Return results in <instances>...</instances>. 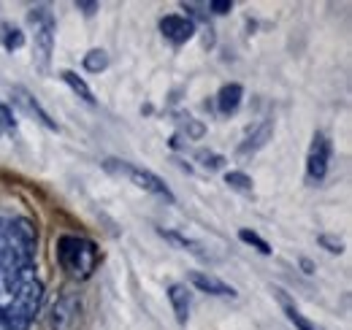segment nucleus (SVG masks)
<instances>
[{"mask_svg":"<svg viewBox=\"0 0 352 330\" xmlns=\"http://www.w3.org/2000/svg\"><path fill=\"white\" fill-rule=\"evenodd\" d=\"M182 8L187 11V19L195 25V22H209V14L204 11V6H195V3H182Z\"/></svg>","mask_w":352,"mask_h":330,"instance_id":"obj_21","label":"nucleus"},{"mask_svg":"<svg viewBox=\"0 0 352 330\" xmlns=\"http://www.w3.org/2000/svg\"><path fill=\"white\" fill-rule=\"evenodd\" d=\"M28 22L33 28V63L41 74H49V63L54 52V33H57L54 14L46 6H36L28 11Z\"/></svg>","mask_w":352,"mask_h":330,"instance_id":"obj_3","label":"nucleus"},{"mask_svg":"<svg viewBox=\"0 0 352 330\" xmlns=\"http://www.w3.org/2000/svg\"><path fill=\"white\" fill-rule=\"evenodd\" d=\"M82 317V298L76 292H65L54 300L49 311V330H74Z\"/></svg>","mask_w":352,"mask_h":330,"instance_id":"obj_6","label":"nucleus"},{"mask_svg":"<svg viewBox=\"0 0 352 330\" xmlns=\"http://www.w3.org/2000/svg\"><path fill=\"white\" fill-rule=\"evenodd\" d=\"M160 236H163L166 241L176 244V247H182L184 252H190V254L201 257V260H209V252L201 247L198 241H192V239H187V236H182V233H176V230H166V228H160Z\"/></svg>","mask_w":352,"mask_h":330,"instance_id":"obj_14","label":"nucleus"},{"mask_svg":"<svg viewBox=\"0 0 352 330\" xmlns=\"http://www.w3.org/2000/svg\"><path fill=\"white\" fill-rule=\"evenodd\" d=\"M0 127H6V130H16V120L11 117V109L3 106V103H0Z\"/></svg>","mask_w":352,"mask_h":330,"instance_id":"obj_25","label":"nucleus"},{"mask_svg":"<svg viewBox=\"0 0 352 330\" xmlns=\"http://www.w3.org/2000/svg\"><path fill=\"white\" fill-rule=\"evenodd\" d=\"M179 124H182V130L187 133V141H190V138L198 141V138H204V133H206V127L198 122V120H192L190 114H182V117H179Z\"/></svg>","mask_w":352,"mask_h":330,"instance_id":"obj_19","label":"nucleus"},{"mask_svg":"<svg viewBox=\"0 0 352 330\" xmlns=\"http://www.w3.org/2000/svg\"><path fill=\"white\" fill-rule=\"evenodd\" d=\"M198 160L204 163V168H209V170H217V168H222V163H225V157L214 155V152H198Z\"/></svg>","mask_w":352,"mask_h":330,"instance_id":"obj_22","label":"nucleus"},{"mask_svg":"<svg viewBox=\"0 0 352 330\" xmlns=\"http://www.w3.org/2000/svg\"><path fill=\"white\" fill-rule=\"evenodd\" d=\"M168 300H171V309H174V314H176V322H179V325H187V320H190V306H192L190 289L184 287V285H171V287H168Z\"/></svg>","mask_w":352,"mask_h":330,"instance_id":"obj_12","label":"nucleus"},{"mask_svg":"<svg viewBox=\"0 0 352 330\" xmlns=\"http://www.w3.org/2000/svg\"><path fill=\"white\" fill-rule=\"evenodd\" d=\"M241 100H244V87L236 82L225 84L220 92H217V111H220L222 117H230V114L239 111Z\"/></svg>","mask_w":352,"mask_h":330,"instance_id":"obj_11","label":"nucleus"},{"mask_svg":"<svg viewBox=\"0 0 352 330\" xmlns=\"http://www.w3.org/2000/svg\"><path fill=\"white\" fill-rule=\"evenodd\" d=\"M225 184H230V190H236V192H244V195H252V179L247 176V173H241V170H228L225 173Z\"/></svg>","mask_w":352,"mask_h":330,"instance_id":"obj_17","label":"nucleus"},{"mask_svg":"<svg viewBox=\"0 0 352 330\" xmlns=\"http://www.w3.org/2000/svg\"><path fill=\"white\" fill-rule=\"evenodd\" d=\"M331 157H333V146L331 138L325 133H314L311 144L307 152V182L309 184H322L331 168Z\"/></svg>","mask_w":352,"mask_h":330,"instance_id":"obj_5","label":"nucleus"},{"mask_svg":"<svg viewBox=\"0 0 352 330\" xmlns=\"http://www.w3.org/2000/svg\"><path fill=\"white\" fill-rule=\"evenodd\" d=\"M160 33H163L166 41H171L174 46H182V43H187L195 36V25L182 14H168V16L160 19Z\"/></svg>","mask_w":352,"mask_h":330,"instance_id":"obj_8","label":"nucleus"},{"mask_svg":"<svg viewBox=\"0 0 352 330\" xmlns=\"http://www.w3.org/2000/svg\"><path fill=\"white\" fill-rule=\"evenodd\" d=\"M106 68H109V54H106L103 49H89L87 54H85V71L100 74V71H106Z\"/></svg>","mask_w":352,"mask_h":330,"instance_id":"obj_18","label":"nucleus"},{"mask_svg":"<svg viewBox=\"0 0 352 330\" xmlns=\"http://www.w3.org/2000/svg\"><path fill=\"white\" fill-rule=\"evenodd\" d=\"M239 239H241L244 244H250V247H255V249H258V252H261V254H271V244H268L265 239H261L258 233H252V230H247V228H244V230H239Z\"/></svg>","mask_w":352,"mask_h":330,"instance_id":"obj_20","label":"nucleus"},{"mask_svg":"<svg viewBox=\"0 0 352 330\" xmlns=\"http://www.w3.org/2000/svg\"><path fill=\"white\" fill-rule=\"evenodd\" d=\"M11 103H14L19 111H25L28 117H33L38 124H44L46 130H52V133H57V130H60V124L49 117V111H46L44 106H41V103H38V100L25 89V87H19V84H16V87H11Z\"/></svg>","mask_w":352,"mask_h":330,"instance_id":"obj_7","label":"nucleus"},{"mask_svg":"<svg viewBox=\"0 0 352 330\" xmlns=\"http://www.w3.org/2000/svg\"><path fill=\"white\" fill-rule=\"evenodd\" d=\"M36 228L28 217L0 214V330H30L44 303L36 265Z\"/></svg>","mask_w":352,"mask_h":330,"instance_id":"obj_1","label":"nucleus"},{"mask_svg":"<svg viewBox=\"0 0 352 330\" xmlns=\"http://www.w3.org/2000/svg\"><path fill=\"white\" fill-rule=\"evenodd\" d=\"M76 8H79V11L85 14V16H92V14H95V11L100 8V6H98L95 0H76Z\"/></svg>","mask_w":352,"mask_h":330,"instance_id":"obj_26","label":"nucleus"},{"mask_svg":"<svg viewBox=\"0 0 352 330\" xmlns=\"http://www.w3.org/2000/svg\"><path fill=\"white\" fill-rule=\"evenodd\" d=\"M212 14H228V11H233V0H212L209 6H206Z\"/></svg>","mask_w":352,"mask_h":330,"instance_id":"obj_24","label":"nucleus"},{"mask_svg":"<svg viewBox=\"0 0 352 330\" xmlns=\"http://www.w3.org/2000/svg\"><path fill=\"white\" fill-rule=\"evenodd\" d=\"M0 46H3L6 52L22 49V46H25V33H22L16 25H11V22H0Z\"/></svg>","mask_w":352,"mask_h":330,"instance_id":"obj_15","label":"nucleus"},{"mask_svg":"<svg viewBox=\"0 0 352 330\" xmlns=\"http://www.w3.org/2000/svg\"><path fill=\"white\" fill-rule=\"evenodd\" d=\"M103 168H106L109 173H114V176L128 179L131 184H135L138 190H144V192H149V195H157V198H163V201H168V204L176 201L174 192L168 190V184H166L157 173H152V170H146V168H138V165L128 163V160H117V157L103 160Z\"/></svg>","mask_w":352,"mask_h":330,"instance_id":"obj_4","label":"nucleus"},{"mask_svg":"<svg viewBox=\"0 0 352 330\" xmlns=\"http://www.w3.org/2000/svg\"><path fill=\"white\" fill-rule=\"evenodd\" d=\"M317 241L328 249L331 254H342V252H344V244H342L339 239H333V236H325V233H322V236H317Z\"/></svg>","mask_w":352,"mask_h":330,"instance_id":"obj_23","label":"nucleus"},{"mask_svg":"<svg viewBox=\"0 0 352 330\" xmlns=\"http://www.w3.org/2000/svg\"><path fill=\"white\" fill-rule=\"evenodd\" d=\"M54 252H57L60 268L71 279H79V282L89 279L100 265V249L85 236H60Z\"/></svg>","mask_w":352,"mask_h":330,"instance_id":"obj_2","label":"nucleus"},{"mask_svg":"<svg viewBox=\"0 0 352 330\" xmlns=\"http://www.w3.org/2000/svg\"><path fill=\"white\" fill-rule=\"evenodd\" d=\"M274 295H276V300L282 303V309H285L287 320H290V322L296 325V330H320L317 325H314V322H309L307 317H304V314L298 311V306H296V303H293V300H290V298H287V295H285L282 289H274Z\"/></svg>","mask_w":352,"mask_h":330,"instance_id":"obj_13","label":"nucleus"},{"mask_svg":"<svg viewBox=\"0 0 352 330\" xmlns=\"http://www.w3.org/2000/svg\"><path fill=\"white\" fill-rule=\"evenodd\" d=\"M60 76H63V82L68 84V87H71V89H74V92H76V95H79V98H82L87 106H95V95H92L89 84L85 82L79 74H74V71H63Z\"/></svg>","mask_w":352,"mask_h":330,"instance_id":"obj_16","label":"nucleus"},{"mask_svg":"<svg viewBox=\"0 0 352 330\" xmlns=\"http://www.w3.org/2000/svg\"><path fill=\"white\" fill-rule=\"evenodd\" d=\"M0 133H3V127H0Z\"/></svg>","mask_w":352,"mask_h":330,"instance_id":"obj_27","label":"nucleus"},{"mask_svg":"<svg viewBox=\"0 0 352 330\" xmlns=\"http://www.w3.org/2000/svg\"><path fill=\"white\" fill-rule=\"evenodd\" d=\"M187 279L198 292H206V295H217V298H236L239 295L230 285H225L222 279H217L214 274H206V271H190Z\"/></svg>","mask_w":352,"mask_h":330,"instance_id":"obj_9","label":"nucleus"},{"mask_svg":"<svg viewBox=\"0 0 352 330\" xmlns=\"http://www.w3.org/2000/svg\"><path fill=\"white\" fill-rule=\"evenodd\" d=\"M271 135H274V120H263V122L258 124V127L239 144L236 155H239V157H252V155H258L265 144L271 141Z\"/></svg>","mask_w":352,"mask_h":330,"instance_id":"obj_10","label":"nucleus"}]
</instances>
